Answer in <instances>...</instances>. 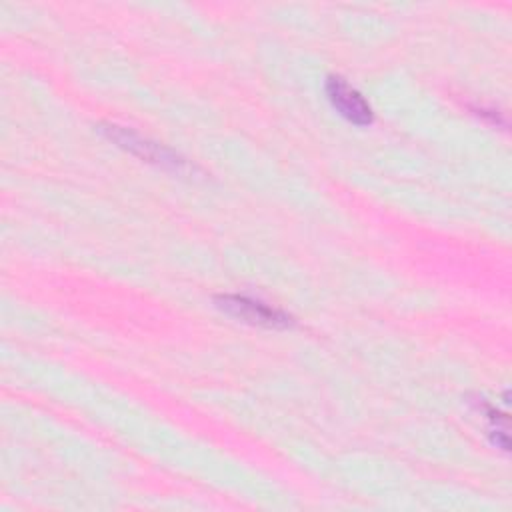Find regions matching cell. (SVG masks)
Listing matches in <instances>:
<instances>
[{"mask_svg":"<svg viewBox=\"0 0 512 512\" xmlns=\"http://www.w3.org/2000/svg\"><path fill=\"white\" fill-rule=\"evenodd\" d=\"M218 306L228 312L234 318H240L244 322L250 324H258V326H266V328H286L292 324V318L286 316L284 312L266 306L260 300H252L248 296H220L216 298Z\"/></svg>","mask_w":512,"mask_h":512,"instance_id":"cell-1","label":"cell"},{"mask_svg":"<svg viewBox=\"0 0 512 512\" xmlns=\"http://www.w3.org/2000/svg\"><path fill=\"white\" fill-rule=\"evenodd\" d=\"M326 94L338 114L348 122L356 126H368L372 122V108L368 102L340 76H330L326 80Z\"/></svg>","mask_w":512,"mask_h":512,"instance_id":"cell-2","label":"cell"},{"mask_svg":"<svg viewBox=\"0 0 512 512\" xmlns=\"http://www.w3.org/2000/svg\"><path fill=\"white\" fill-rule=\"evenodd\" d=\"M106 136L114 142H118V146L130 150L132 154L148 160V162H154V164H162V166H170V168H182L184 166V160L176 154H172L168 148H162L160 144H154V142H148V140H142L140 136H136L134 132L130 130H124V128H118V126H108L104 128Z\"/></svg>","mask_w":512,"mask_h":512,"instance_id":"cell-3","label":"cell"}]
</instances>
